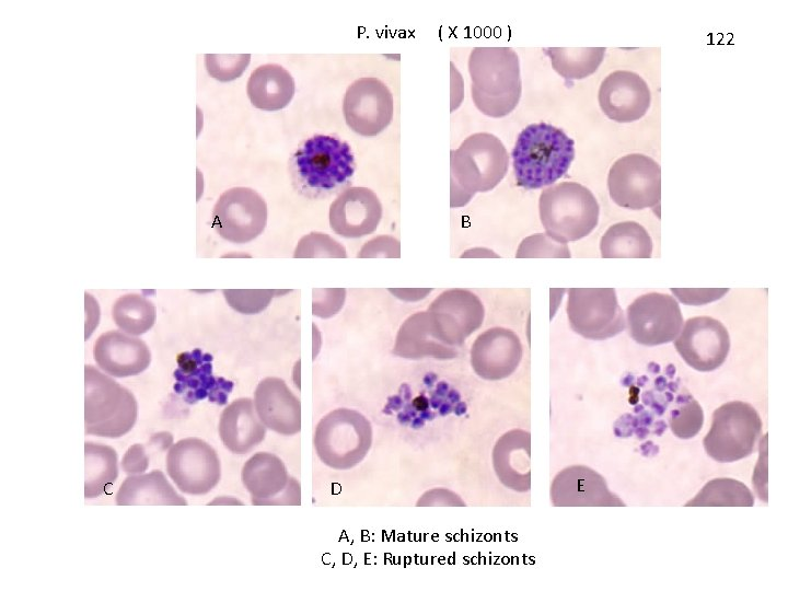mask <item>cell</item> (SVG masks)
Returning a JSON list of instances; mask_svg holds the SVG:
<instances>
[{
    "mask_svg": "<svg viewBox=\"0 0 788 591\" xmlns=\"http://www.w3.org/2000/svg\"><path fill=\"white\" fill-rule=\"evenodd\" d=\"M511 155L517 185L537 189L567 173L575 158V141L553 125L531 124L518 135Z\"/></svg>",
    "mask_w": 788,
    "mask_h": 591,
    "instance_id": "6da1fadb",
    "label": "cell"
},
{
    "mask_svg": "<svg viewBox=\"0 0 788 591\" xmlns=\"http://www.w3.org/2000/svg\"><path fill=\"white\" fill-rule=\"evenodd\" d=\"M471 95L484 115L500 118L517 107L522 81L520 62L511 47H474L468 56Z\"/></svg>",
    "mask_w": 788,
    "mask_h": 591,
    "instance_id": "7a4b0ae2",
    "label": "cell"
},
{
    "mask_svg": "<svg viewBox=\"0 0 788 591\" xmlns=\"http://www.w3.org/2000/svg\"><path fill=\"white\" fill-rule=\"evenodd\" d=\"M509 155L490 132H476L450 152L451 207L466 205L476 193L494 189L506 176Z\"/></svg>",
    "mask_w": 788,
    "mask_h": 591,
    "instance_id": "3957f363",
    "label": "cell"
},
{
    "mask_svg": "<svg viewBox=\"0 0 788 591\" xmlns=\"http://www.w3.org/2000/svg\"><path fill=\"white\" fill-rule=\"evenodd\" d=\"M538 211L546 235L558 243H567L578 241L595 229L600 207L588 187L576 182H561L541 193Z\"/></svg>",
    "mask_w": 788,
    "mask_h": 591,
    "instance_id": "277c9868",
    "label": "cell"
},
{
    "mask_svg": "<svg viewBox=\"0 0 788 591\" xmlns=\"http://www.w3.org/2000/svg\"><path fill=\"white\" fill-rule=\"evenodd\" d=\"M84 432L119 438L129 432L138 415L134 394L91 364L84 368Z\"/></svg>",
    "mask_w": 788,
    "mask_h": 591,
    "instance_id": "5b68a950",
    "label": "cell"
},
{
    "mask_svg": "<svg viewBox=\"0 0 788 591\" xmlns=\"http://www.w3.org/2000/svg\"><path fill=\"white\" fill-rule=\"evenodd\" d=\"M762 419L749 403L732 401L715 409L703 440L706 453L717 462H735L753 453L762 436Z\"/></svg>",
    "mask_w": 788,
    "mask_h": 591,
    "instance_id": "8992f818",
    "label": "cell"
},
{
    "mask_svg": "<svg viewBox=\"0 0 788 591\" xmlns=\"http://www.w3.org/2000/svg\"><path fill=\"white\" fill-rule=\"evenodd\" d=\"M371 429L356 410L335 409L316 426L314 447L318 457L329 467L347 470L356 465L370 447Z\"/></svg>",
    "mask_w": 788,
    "mask_h": 591,
    "instance_id": "52a82bcc",
    "label": "cell"
},
{
    "mask_svg": "<svg viewBox=\"0 0 788 591\" xmlns=\"http://www.w3.org/2000/svg\"><path fill=\"white\" fill-rule=\"evenodd\" d=\"M566 311L571 328L587 339H607L625 328L614 288H571Z\"/></svg>",
    "mask_w": 788,
    "mask_h": 591,
    "instance_id": "ba28073f",
    "label": "cell"
},
{
    "mask_svg": "<svg viewBox=\"0 0 788 591\" xmlns=\"http://www.w3.org/2000/svg\"><path fill=\"white\" fill-rule=\"evenodd\" d=\"M607 189L612 200L622 208H652L661 197L660 165L645 154L624 155L609 171Z\"/></svg>",
    "mask_w": 788,
    "mask_h": 591,
    "instance_id": "9c48e42d",
    "label": "cell"
},
{
    "mask_svg": "<svg viewBox=\"0 0 788 591\" xmlns=\"http://www.w3.org/2000/svg\"><path fill=\"white\" fill-rule=\"evenodd\" d=\"M294 163L306 184L318 189L335 188L355 171L350 146L324 135L306 140L296 152Z\"/></svg>",
    "mask_w": 788,
    "mask_h": 591,
    "instance_id": "30bf717a",
    "label": "cell"
},
{
    "mask_svg": "<svg viewBox=\"0 0 788 591\" xmlns=\"http://www.w3.org/2000/svg\"><path fill=\"white\" fill-rule=\"evenodd\" d=\"M267 223L264 198L248 187L225 190L212 210V227L224 240L243 244L256 239Z\"/></svg>",
    "mask_w": 788,
    "mask_h": 591,
    "instance_id": "8fae6325",
    "label": "cell"
},
{
    "mask_svg": "<svg viewBox=\"0 0 788 591\" xmlns=\"http://www.w3.org/2000/svg\"><path fill=\"white\" fill-rule=\"evenodd\" d=\"M166 472L181 491L204 495L219 483L221 466L210 444L198 438H186L170 448Z\"/></svg>",
    "mask_w": 788,
    "mask_h": 591,
    "instance_id": "7c38bea8",
    "label": "cell"
},
{
    "mask_svg": "<svg viewBox=\"0 0 788 591\" xmlns=\"http://www.w3.org/2000/svg\"><path fill=\"white\" fill-rule=\"evenodd\" d=\"M626 314L630 337L645 346L673 341L683 326L680 305L667 293L650 292L638 297L628 305Z\"/></svg>",
    "mask_w": 788,
    "mask_h": 591,
    "instance_id": "4fadbf2b",
    "label": "cell"
},
{
    "mask_svg": "<svg viewBox=\"0 0 788 591\" xmlns=\"http://www.w3.org/2000/svg\"><path fill=\"white\" fill-rule=\"evenodd\" d=\"M343 113L352 131L364 137L376 136L393 119V94L374 77L359 78L346 90Z\"/></svg>",
    "mask_w": 788,
    "mask_h": 591,
    "instance_id": "5bb4252c",
    "label": "cell"
},
{
    "mask_svg": "<svg viewBox=\"0 0 788 591\" xmlns=\"http://www.w3.org/2000/svg\"><path fill=\"white\" fill-rule=\"evenodd\" d=\"M674 347L691 368L709 372L726 361L730 336L720 321L710 316H694L682 326Z\"/></svg>",
    "mask_w": 788,
    "mask_h": 591,
    "instance_id": "9a60e30c",
    "label": "cell"
},
{
    "mask_svg": "<svg viewBox=\"0 0 788 591\" xmlns=\"http://www.w3.org/2000/svg\"><path fill=\"white\" fill-rule=\"evenodd\" d=\"M427 311L445 344L462 343L482 325L485 315L479 298L465 289L442 292Z\"/></svg>",
    "mask_w": 788,
    "mask_h": 591,
    "instance_id": "2e32d148",
    "label": "cell"
},
{
    "mask_svg": "<svg viewBox=\"0 0 788 591\" xmlns=\"http://www.w3.org/2000/svg\"><path fill=\"white\" fill-rule=\"evenodd\" d=\"M598 101L604 115L616 123H631L647 113L651 93L636 72L616 70L601 82Z\"/></svg>",
    "mask_w": 788,
    "mask_h": 591,
    "instance_id": "e0dca14e",
    "label": "cell"
},
{
    "mask_svg": "<svg viewBox=\"0 0 788 591\" xmlns=\"http://www.w3.org/2000/svg\"><path fill=\"white\" fill-rule=\"evenodd\" d=\"M382 218L379 197L368 187L344 190L329 207L332 230L346 239H357L374 232Z\"/></svg>",
    "mask_w": 788,
    "mask_h": 591,
    "instance_id": "ac0fdd59",
    "label": "cell"
},
{
    "mask_svg": "<svg viewBox=\"0 0 788 591\" xmlns=\"http://www.w3.org/2000/svg\"><path fill=\"white\" fill-rule=\"evenodd\" d=\"M93 356L96 364L115 378L137 375L151 362V352L144 341L118 331H108L99 336Z\"/></svg>",
    "mask_w": 788,
    "mask_h": 591,
    "instance_id": "d6986e66",
    "label": "cell"
},
{
    "mask_svg": "<svg viewBox=\"0 0 788 591\" xmlns=\"http://www.w3.org/2000/svg\"><path fill=\"white\" fill-rule=\"evenodd\" d=\"M211 356L195 349L177 355L178 368L174 371L176 393L192 403L209 397L212 402L224 404L232 383L224 379H215L211 374Z\"/></svg>",
    "mask_w": 788,
    "mask_h": 591,
    "instance_id": "ffe728a7",
    "label": "cell"
},
{
    "mask_svg": "<svg viewBox=\"0 0 788 591\" xmlns=\"http://www.w3.org/2000/svg\"><path fill=\"white\" fill-rule=\"evenodd\" d=\"M552 497L556 506H626L601 475L586 466L563 471L554 480Z\"/></svg>",
    "mask_w": 788,
    "mask_h": 591,
    "instance_id": "44dd1931",
    "label": "cell"
},
{
    "mask_svg": "<svg viewBox=\"0 0 788 591\" xmlns=\"http://www.w3.org/2000/svg\"><path fill=\"white\" fill-rule=\"evenodd\" d=\"M254 406L262 422L282 434L300 431V401L278 378H266L255 391Z\"/></svg>",
    "mask_w": 788,
    "mask_h": 591,
    "instance_id": "7402d4cb",
    "label": "cell"
},
{
    "mask_svg": "<svg viewBox=\"0 0 788 591\" xmlns=\"http://www.w3.org/2000/svg\"><path fill=\"white\" fill-rule=\"evenodd\" d=\"M472 348V362L476 371L490 379L508 375L521 356L518 336L502 327H494L480 334Z\"/></svg>",
    "mask_w": 788,
    "mask_h": 591,
    "instance_id": "603a6c76",
    "label": "cell"
},
{
    "mask_svg": "<svg viewBox=\"0 0 788 591\" xmlns=\"http://www.w3.org/2000/svg\"><path fill=\"white\" fill-rule=\"evenodd\" d=\"M265 432V425L250 398L232 402L221 414L219 434L224 447L232 453L250 452L264 439Z\"/></svg>",
    "mask_w": 788,
    "mask_h": 591,
    "instance_id": "cb8c5ba5",
    "label": "cell"
},
{
    "mask_svg": "<svg viewBox=\"0 0 788 591\" xmlns=\"http://www.w3.org/2000/svg\"><path fill=\"white\" fill-rule=\"evenodd\" d=\"M296 91L294 79L282 66L266 63L257 67L246 84L252 105L265 112L285 108Z\"/></svg>",
    "mask_w": 788,
    "mask_h": 591,
    "instance_id": "d4e9b609",
    "label": "cell"
},
{
    "mask_svg": "<svg viewBox=\"0 0 788 591\" xmlns=\"http://www.w3.org/2000/svg\"><path fill=\"white\" fill-rule=\"evenodd\" d=\"M116 503L186 506L187 501L175 491L163 472L154 470L149 474L126 477L116 494Z\"/></svg>",
    "mask_w": 788,
    "mask_h": 591,
    "instance_id": "484cf974",
    "label": "cell"
},
{
    "mask_svg": "<svg viewBox=\"0 0 788 591\" xmlns=\"http://www.w3.org/2000/svg\"><path fill=\"white\" fill-rule=\"evenodd\" d=\"M242 480L253 503H270L271 497L283 489L288 480L279 459L268 453L253 455L243 466Z\"/></svg>",
    "mask_w": 788,
    "mask_h": 591,
    "instance_id": "4316f807",
    "label": "cell"
},
{
    "mask_svg": "<svg viewBox=\"0 0 788 591\" xmlns=\"http://www.w3.org/2000/svg\"><path fill=\"white\" fill-rule=\"evenodd\" d=\"M603 258H650L652 240L647 230L635 221L611 225L600 241Z\"/></svg>",
    "mask_w": 788,
    "mask_h": 591,
    "instance_id": "83f0119b",
    "label": "cell"
},
{
    "mask_svg": "<svg viewBox=\"0 0 788 591\" xmlns=\"http://www.w3.org/2000/svg\"><path fill=\"white\" fill-rule=\"evenodd\" d=\"M84 456V497L96 498L111 493L118 476L116 451L109 445L86 441Z\"/></svg>",
    "mask_w": 788,
    "mask_h": 591,
    "instance_id": "f1b7e54d",
    "label": "cell"
},
{
    "mask_svg": "<svg viewBox=\"0 0 788 591\" xmlns=\"http://www.w3.org/2000/svg\"><path fill=\"white\" fill-rule=\"evenodd\" d=\"M443 343L428 311L410 315L401 326L395 352L409 358L433 355L434 348Z\"/></svg>",
    "mask_w": 788,
    "mask_h": 591,
    "instance_id": "f546056e",
    "label": "cell"
},
{
    "mask_svg": "<svg viewBox=\"0 0 788 591\" xmlns=\"http://www.w3.org/2000/svg\"><path fill=\"white\" fill-rule=\"evenodd\" d=\"M604 47H549L545 54L564 79L581 80L594 73L603 61Z\"/></svg>",
    "mask_w": 788,
    "mask_h": 591,
    "instance_id": "4dcf8cb0",
    "label": "cell"
},
{
    "mask_svg": "<svg viewBox=\"0 0 788 591\" xmlns=\"http://www.w3.org/2000/svg\"><path fill=\"white\" fill-rule=\"evenodd\" d=\"M115 324L125 333L141 335L149 331L157 317L154 304L138 293L119 297L112 308Z\"/></svg>",
    "mask_w": 788,
    "mask_h": 591,
    "instance_id": "1f68e13d",
    "label": "cell"
},
{
    "mask_svg": "<svg viewBox=\"0 0 788 591\" xmlns=\"http://www.w3.org/2000/svg\"><path fill=\"white\" fill-rule=\"evenodd\" d=\"M754 497L743 483L733 478H715L708 482L685 507H751Z\"/></svg>",
    "mask_w": 788,
    "mask_h": 591,
    "instance_id": "d6a6232c",
    "label": "cell"
},
{
    "mask_svg": "<svg viewBox=\"0 0 788 591\" xmlns=\"http://www.w3.org/2000/svg\"><path fill=\"white\" fill-rule=\"evenodd\" d=\"M703 424L704 413L698 402L687 393L679 395L669 417L674 436L691 439L700 431Z\"/></svg>",
    "mask_w": 788,
    "mask_h": 591,
    "instance_id": "836d02e7",
    "label": "cell"
},
{
    "mask_svg": "<svg viewBox=\"0 0 788 591\" xmlns=\"http://www.w3.org/2000/svg\"><path fill=\"white\" fill-rule=\"evenodd\" d=\"M251 61L250 54H206L205 66L210 77L232 81L241 77Z\"/></svg>",
    "mask_w": 788,
    "mask_h": 591,
    "instance_id": "e575fe53",
    "label": "cell"
},
{
    "mask_svg": "<svg viewBox=\"0 0 788 591\" xmlns=\"http://www.w3.org/2000/svg\"><path fill=\"white\" fill-rule=\"evenodd\" d=\"M294 257H346V251L329 235L312 232L299 241Z\"/></svg>",
    "mask_w": 788,
    "mask_h": 591,
    "instance_id": "d590c367",
    "label": "cell"
},
{
    "mask_svg": "<svg viewBox=\"0 0 788 591\" xmlns=\"http://www.w3.org/2000/svg\"><path fill=\"white\" fill-rule=\"evenodd\" d=\"M570 257L566 243H558L546 234H535L524 239L518 251L517 257Z\"/></svg>",
    "mask_w": 788,
    "mask_h": 591,
    "instance_id": "8d00e7d4",
    "label": "cell"
},
{
    "mask_svg": "<svg viewBox=\"0 0 788 591\" xmlns=\"http://www.w3.org/2000/svg\"><path fill=\"white\" fill-rule=\"evenodd\" d=\"M262 290H223L229 304L239 312L252 314L262 310L269 302L270 297L264 296Z\"/></svg>",
    "mask_w": 788,
    "mask_h": 591,
    "instance_id": "74e56055",
    "label": "cell"
},
{
    "mask_svg": "<svg viewBox=\"0 0 788 591\" xmlns=\"http://www.w3.org/2000/svg\"><path fill=\"white\" fill-rule=\"evenodd\" d=\"M358 257H399V242L389 235L374 237L361 247Z\"/></svg>",
    "mask_w": 788,
    "mask_h": 591,
    "instance_id": "f35d334b",
    "label": "cell"
},
{
    "mask_svg": "<svg viewBox=\"0 0 788 591\" xmlns=\"http://www.w3.org/2000/svg\"><path fill=\"white\" fill-rule=\"evenodd\" d=\"M149 466V456L143 445L136 443L125 453L121 467L125 473L135 475L144 472Z\"/></svg>",
    "mask_w": 788,
    "mask_h": 591,
    "instance_id": "ab89813d",
    "label": "cell"
},
{
    "mask_svg": "<svg viewBox=\"0 0 788 591\" xmlns=\"http://www.w3.org/2000/svg\"><path fill=\"white\" fill-rule=\"evenodd\" d=\"M413 407L418 412H425L429 408V398L420 394L413 398Z\"/></svg>",
    "mask_w": 788,
    "mask_h": 591,
    "instance_id": "60d3db41",
    "label": "cell"
}]
</instances>
